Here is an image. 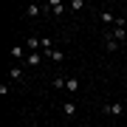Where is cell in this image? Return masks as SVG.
Returning a JSON list of instances; mask_svg holds the SVG:
<instances>
[{"instance_id": "cell-1", "label": "cell", "mask_w": 127, "mask_h": 127, "mask_svg": "<svg viewBox=\"0 0 127 127\" xmlns=\"http://www.w3.org/2000/svg\"><path fill=\"white\" fill-rule=\"evenodd\" d=\"M102 110H104V116H122L124 113V104L122 102H107Z\"/></svg>"}, {"instance_id": "cell-2", "label": "cell", "mask_w": 127, "mask_h": 127, "mask_svg": "<svg viewBox=\"0 0 127 127\" xmlns=\"http://www.w3.org/2000/svg\"><path fill=\"white\" fill-rule=\"evenodd\" d=\"M42 11H45V14H62V11H65V6L59 3V0H51L48 6H42Z\"/></svg>"}, {"instance_id": "cell-3", "label": "cell", "mask_w": 127, "mask_h": 127, "mask_svg": "<svg viewBox=\"0 0 127 127\" xmlns=\"http://www.w3.org/2000/svg\"><path fill=\"white\" fill-rule=\"evenodd\" d=\"M107 31H110V37H113V40L119 42V45H122V42L127 40V31H124L122 26H116V28H107Z\"/></svg>"}, {"instance_id": "cell-4", "label": "cell", "mask_w": 127, "mask_h": 127, "mask_svg": "<svg viewBox=\"0 0 127 127\" xmlns=\"http://www.w3.org/2000/svg\"><path fill=\"white\" fill-rule=\"evenodd\" d=\"M42 59H45V54H37V51H34V54L26 57V65H28V68H37V65H42Z\"/></svg>"}, {"instance_id": "cell-5", "label": "cell", "mask_w": 127, "mask_h": 127, "mask_svg": "<svg viewBox=\"0 0 127 127\" xmlns=\"http://www.w3.org/2000/svg\"><path fill=\"white\" fill-rule=\"evenodd\" d=\"M99 17H102V23H104V26H113V28H116V23H119V17H116L113 11H102Z\"/></svg>"}, {"instance_id": "cell-6", "label": "cell", "mask_w": 127, "mask_h": 127, "mask_svg": "<svg viewBox=\"0 0 127 127\" xmlns=\"http://www.w3.org/2000/svg\"><path fill=\"white\" fill-rule=\"evenodd\" d=\"M23 73H26V68H23V65H14V68L9 71V76H11L14 82H23V79H26V76H23Z\"/></svg>"}, {"instance_id": "cell-7", "label": "cell", "mask_w": 127, "mask_h": 127, "mask_svg": "<svg viewBox=\"0 0 127 127\" xmlns=\"http://www.w3.org/2000/svg\"><path fill=\"white\" fill-rule=\"evenodd\" d=\"M104 45H107V51H119V42L110 37V31H104Z\"/></svg>"}, {"instance_id": "cell-8", "label": "cell", "mask_w": 127, "mask_h": 127, "mask_svg": "<svg viewBox=\"0 0 127 127\" xmlns=\"http://www.w3.org/2000/svg\"><path fill=\"white\" fill-rule=\"evenodd\" d=\"M45 57H48V59H54V62H65V54H62V51H57V48H54V51H48Z\"/></svg>"}, {"instance_id": "cell-9", "label": "cell", "mask_w": 127, "mask_h": 127, "mask_svg": "<svg viewBox=\"0 0 127 127\" xmlns=\"http://www.w3.org/2000/svg\"><path fill=\"white\" fill-rule=\"evenodd\" d=\"M62 113L65 116H76V104H73V102H65L62 104Z\"/></svg>"}, {"instance_id": "cell-10", "label": "cell", "mask_w": 127, "mask_h": 127, "mask_svg": "<svg viewBox=\"0 0 127 127\" xmlns=\"http://www.w3.org/2000/svg\"><path fill=\"white\" fill-rule=\"evenodd\" d=\"M37 48H42V40H37V37H28V51L34 54Z\"/></svg>"}, {"instance_id": "cell-11", "label": "cell", "mask_w": 127, "mask_h": 127, "mask_svg": "<svg viewBox=\"0 0 127 127\" xmlns=\"http://www.w3.org/2000/svg\"><path fill=\"white\" fill-rule=\"evenodd\" d=\"M9 54H11L14 59H23V57H28V54H26V51H23V45H14V48L9 51Z\"/></svg>"}, {"instance_id": "cell-12", "label": "cell", "mask_w": 127, "mask_h": 127, "mask_svg": "<svg viewBox=\"0 0 127 127\" xmlns=\"http://www.w3.org/2000/svg\"><path fill=\"white\" fill-rule=\"evenodd\" d=\"M65 88H68L71 93H76V91H79L82 85H79V79H76V76H71V79H68V85H65Z\"/></svg>"}, {"instance_id": "cell-13", "label": "cell", "mask_w": 127, "mask_h": 127, "mask_svg": "<svg viewBox=\"0 0 127 127\" xmlns=\"http://www.w3.org/2000/svg\"><path fill=\"white\" fill-rule=\"evenodd\" d=\"M37 14H42V6H28L26 9V17H37Z\"/></svg>"}, {"instance_id": "cell-14", "label": "cell", "mask_w": 127, "mask_h": 127, "mask_svg": "<svg viewBox=\"0 0 127 127\" xmlns=\"http://www.w3.org/2000/svg\"><path fill=\"white\" fill-rule=\"evenodd\" d=\"M65 85H68V79H65V76H59V73H57V76H54V88H57V91H62Z\"/></svg>"}]
</instances>
